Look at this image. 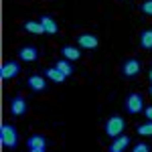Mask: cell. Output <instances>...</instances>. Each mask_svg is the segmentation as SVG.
<instances>
[{"label": "cell", "instance_id": "6da1fadb", "mask_svg": "<svg viewBox=\"0 0 152 152\" xmlns=\"http://www.w3.org/2000/svg\"><path fill=\"white\" fill-rule=\"evenodd\" d=\"M0 144L8 150H14L18 146V130H16V126H12L8 122H4L0 126Z\"/></svg>", "mask_w": 152, "mask_h": 152}, {"label": "cell", "instance_id": "7a4b0ae2", "mask_svg": "<svg viewBox=\"0 0 152 152\" xmlns=\"http://www.w3.org/2000/svg\"><path fill=\"white\" fill-rule=\"evenodd\" d=\"M104 132H105V136H110V138H116L120 134H124L126 132V120L120 116V114L110 116L104 124Z\"/></svg>", "mask_w": 152, "mask_h": 152}, {"label": "cell", "instance_id": "3957f363", "mask_svg": "<svg viewBox=\"0 0 152 152\" xmlns=\"http://www.w3.org/2000/svg\"><path fill=\"white\" fill-rule=\"evenodd\" d=\"M124 107H126V112H128L130 116H136V114H140L144 112V95L138 94V91H132V94L126 95V99H124Z\"/></svg>", "mask_w": 152, "mask_h": 152}, {"label": "cell", "instance_id": "277c9868", "mask_svg": "<svg viewBox=\"0 0 152 152\" xmlns=\"http://www.w3.org/2000/svg\"><path fill=\"white\" fill-rule=\"evenodd\" d=\"M120 71H122V77H124V79H134V77L140 75L142 65H140V61H138L136 57H130L120 65Z\"/></svg>", "mask_w": 152, "mask_h": 152}, {"label": "cell", "instance_id": "5b68a950", "mask_svg": "<svg viewBox=\"0 0 152 152\" xmlns=\"http://www.w3.org/2000/svg\"><path fill=\"white\" fill-rule=\"evenodd\" d=\"M26 87L33 91V94H43L49 89V79L41 73H33L26 77Z\"/></svg>", "mask_w": 152, "mask_h": 152}, {"label": "cell", "instance_id": "8992f818", "mask_svg": "<svg viewBox=\"0 0 152 152\" xmlns=\"http://www.w3.org/2000/svg\"><path fill=\"white\" fill-rule=\"evenodd\" d=\"M49 148V140L43 134H31L26 138V150L28 152H45Z\"/></svg>", "mask_w": 152, "mask_h": 152}, {"label": "cell", "instance_id": "52a82bcc", "mask_svg": "<svg viewBox=\"0 0 152 152\" xmlns=\"http://www.w3.org/2000/svg\"><path fill=\"white\" fill-rule=\"evenodd\" d=\"M26 107H28V104H26L24 95H23V94H16V95L10 99L8 112H10L12 118H20V116H24V114H26Z\"/></svg>", "mask_w": 152, "mask_h": 152}, {"label": "cell", "instance_id": "ba28073f", "mask_svg": "<svg viewBox=\"0 0 152 152\" xmlns=\"http://www.w3.org/2000/svg\"><path fill=\"white\" fill-rule=\"evenodd\" d=\"M18 75H20V63H18V61H4V63H2V67H0V77H2L4 81L14 79V77H18Z\"/></svg>", "mask_w": 152, "mask_h": 152}, {"label": "cell", "instance_id": "9c48e42d", "mask_svg": "<svg viewBox=\"0 0 152 152\" xmlns=\"http://www.w3.org/2000/svg\"><path fill=\"white\" fill-rule=\"evenodd\" d=\"M75 39H77V47L87 49V51H94V49H97V45H99V39H97V35H94V33H81V35H77Z\"/></svg>", "mask_w": 152, "mask_h": 152}, {"label": "cell", "instance_id": "30bf717a", "mask_svg": "<svg viewBox=\"0 0 152 152\" xmlns=\"http://www.w3.org/2000/svg\"><path fill=\"white\" fill-rule=\"evenodd\" d=\"M16 55H18V61H24V63H35L37 59H39V49L35 45H24L16 51Z\"/></svg>", "mask_w": 152, "mask_h": 152}, {"label": "cell", "instance_id": "8fae6325", "mask_svg": "<svg viewBox=\"0 0 152 152\" xmlns=\"http://www.w3.org/2000/svg\"><path fill=\"white\" fill-rule=\"evenodd\" d=\"M130 142H132V138H130L128 134H120V136H116V138H112L107 150L110 152H124L130 146Z\"/></svg>", "mask_w": 152, "mask_h": 152}, {"label": "cell", "instance_id": "7c38bea8", "mask_svg": "<svg viewBox=\"0 0 152 152\" xmlns=\"http://www.w3.org/2000/svg\"><path fill=\"white\" fill-rule=\"evenodd\" d=\"M39 20H41L43 28H45V35H57V33H59V24H57V20H55L53 16H49V14H43Z\"/></svg>", "mask_w": 152, "mask_h": 152}, {"label": "cell", "instance_id": "4fadbf2b", "mask_svg": "<svg viewBox=\"0 0 152 152\" xmlns=\"http://www.w3.org/2000/svg\"><path fill=\"white\" fill-rule=\"evenodd\" d=\"M61 57L69 59V61H79V59H81V47L63 45V47H61Z\"/></svg>", "mask_w": 152, "mask_h": 152}, {"label": "cell", "instance_id": "5bb4252c", "mask_svg": "<svg viewBox=\"0 0 152 152\" xmlns=\"http://www.w3.org/2000/svg\"><path fill=\"white\" fill-rule=\"evenodd\" d=\"M45 77H47L49 81H53V83H63L65 79H67V75H65L63 71H59L55 65H51V67L45 69Z\"/></svg>", "mask_w": 152, "mask_h": 152}, {"label": "cell", "instance_id": "9a60e30c", "mask_svg": "<svg viewBox=\"0 0 152 152\" xmlns=\"http://www.w3.org/2000/svg\"><path fill=\"white\" fill-rule=\"evenodd\" d=\"M138 45L142 51H152V28H144L138 35Z\"/></svg>", "mask_w": 152, "mask_h": 152}, {"label": "cell", "instance_id": "2e32d148", "mask_svg": "<svg viewBox=\"0 0 152 152\" xmlns=\"http://www.w3.org/2000/svg\"><path fill=\"white\" fill-rule=\"evenodd\" d=\"M23 28L26 33H31V35H45V28H43L41 20H24Z\"/></svg>", "mask_w": 152, "mask_h": 152}, {"label": "cell", "instance_id": "e0dca14e", "mask_svg": "<svg viewBox=\"0 0 152 152\" xmlns=\"http://www.w3.org/2000/svg\"><path fill=\"white\" fill-rule=\"evenodd\" d=\"M71 63H73V61H69V59H65V57H61V59H57V61H55V67H57L59 71H63V73H65L67 77H71V75L75 73Z\"/></svg>", "mask_w": 152, "mask_h": 152}, {"label": "cell", "instance_id": "ac0fdd59", "mask_svg": "<svg viewBox=\"0 0 152 152\" xmlns=\"http://www.w3.org/2000/svg\"><path fill=\"white\" fill-rule=\"evenodd\" d=\"M136 134L138 136H152V120H146L144 124L136 126Z\"/></svg>", "mask_w": 152, "mask_h": 152}, {"label": "cell", "instance_id": "d6986e66", "mask_svg": "<svg viewBox=\"0 0 152 152\" xmlns=\"http://www.w3.org/2000/svg\"><path fill=\"white\" fill-rule=\"evenodd\" d=\"M140 12L146 16H152V0H144L140 4Z\"/></svg>", "mask_w": 152, "mask_h": 152}, {"label": "cell", "instance_id": "ffe728a7", "mask_svg": "<svg viewBox=\"0 0 152 152\" xmlns=\"http://www.w3.org/2000/svg\"><path fill=\"white\" fill-rule=\"evenodd\" d=\"M148 150H150V144H146V142H138L132 146V152H148Z\"/></svg>", "mask_w": 152, "mask_h": 152}, {"label": "cell", "instance_id": "44dd1931", "mask_svg": "<svg viewBox=\"0 0 152 152\" xmlns=\"http://www.w3.org/2000/svg\"><path fill=\"white\" fill-rule=\"evenodd\" d=\"M144 116H146V120H152V105L144 107Z\"/></svg>", "mask_w": 152, "mask_h": 152}, {"label": "cell", "instance_id": "7402d4cb", "mask_svg": "<svg viewBox=\"0 0 152 152\" xmlns=\"http://www.w3.org/2000/svg\"><path fill=\"white\" fill-rule=\"evenodd\" d=\"M148 79H150V83H152V67L148 69Z\"/></svg>", "mask_w": 152, "mask_h": 152}, {"label": "cell", "instance_id": "603a6c76", "mask_svg": "<svg viewBox=\"0 0 152 152\" xmlns=\"http://www.w3.org/2000/svg\"><path fill=\"white\" fill-rule=\"evenodd\" d=\"M148 91H150V97H152V83H150V89H148Z\"/></svg>", "mask_w": 152, "mask_h": 152}]
</instances>
